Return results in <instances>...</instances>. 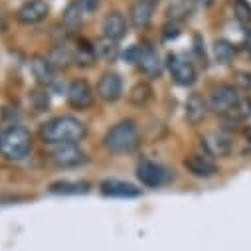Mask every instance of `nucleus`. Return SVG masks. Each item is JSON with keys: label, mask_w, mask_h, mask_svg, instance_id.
<instances>
[{"label": "nucleus", "mask_w": 251, "mask_h": 251, "mask_svg": "<svg viewBox=\"0 0 251 251\" xmlns=\"http://www.w3.org/2000/svg\"><path fill=\"white\" fill-rule=\"evenodd\" d=\"M50 160L59 168H72L85 162V152L75 143H66V145H57L50 152Z\"/></svg>", "instance_id": "39448f33"}, {"label": "nucleus", "mask_w": 251, "mask_h": 251, "mask_svg": "<svg viewBox=\"0 0 251 251\" xmlns=\"http://www.w3.org/2000/svg\"><path fill=\"white\" fill-rule=\"evenodd\" d=\"M245 46L251 50V32H247V36H245Z\"/></svg>", "instance_id": "cd10ccee"}, {"label": "nucleus", "mask_w": 251, "mask_h": 251, "mask_svg": "<svg viewBox=\"0 0 251 251\" xmlns=\"http://www.w3.org/2000/svg\"><path fill=\"white\" fill-rule=\"evenodd\" d=\"M32 74L42 85H51L55 81V72L53 66L50 64L48 57H34L32 59Z\"/></svg>", "instance_id": "f3484780"}, {"label": "nucleus", "mask_w": 251, "mask_h": 251, "mask_svg": "<svg viewBox=\"0 0 251 251\" xmlns=\"http://www.w3.org/2000/svg\"><path fill=\"white\" fill-rule=\"evenodd\" d=\"M40 137L44 143H50V145L77 143L85 137V125L79 119L70 117V115L55 117L40 129Z\"/></svg>", "instance_id": "f257e3e1"}, {"label": "nucleus", "mask_w": 251, "mask_h": 251, "mask_svg": "<svg viewBox=\"0 0 251 251\" xmlns=\"http://www.w3.org/2000/svg\"><path fill=\"white\" fill-rule=\"evenodd\" d=\"M2 28H4V22H2V18H0V32H2Z\"/></svg>", "instance_id": "c756f323"}, {"label": "nucleus", "mask_w": 251, "mask_h": 251, "mask_svg": "<svg viewBox=\"0 0 251 251\" xmlns=\"http://www.w3.org/2000/svg\"><path fill=\"white\" fill-rule=\"evenodd\" d=\"M237 101H239V93L235 87L220 85V87L212 89V93L208 97V109H212L218 115H229L231 109L237 105Z\"/></svg>", "instance_id": "20e7f679"}, {"label": "nucleus", "mask_w": 251, "mask_h": 251, "mask_svg": "<svg viewBox=\"0 0 251 251\" xmlns=\"http://www.w3.org/2000/svg\"><path fill=\"white\" fill-rule=\"evenodd\" d=\"M77 2V6L83 10V14L85 12H93V10H97V6H99V0H75Z\"/></svg>", "instance_id": "a878e982"}, {"label": "nucleus", "mask_w": 251, "mask_h": 251, "mask_svg": "<svg viewBox=\"0 0 251 251\" xmlns=\"http://www.w3.org/2000/svg\"><path fill=\"white\" fill-rule=\"evenodd\" d=\"M48 12H50V6L46 4V0H28V2H24L18 8L16 18L22 24H38L48 18Z\"/></svg>", "instance_id": "1a4fd4ad"}, {"label": "nucleus", "mask_w": 251, "mask_h": 251, "mask_svg": "<svg viewBox=\"0 0 251 251\" xmlns=\"http://www.w3.org/2000/svg\"><path fill=\"white\" fill-rule=\"evenodd\" d=\"M233 119H237V121H241V119H247L249 115H251V101L249 99H239L237 101V105L231 109V113H229Z\"/></svg>", "instance_id": "b1692460"}, {"label": "nucleus", "mask_w": 251, "mask_h": 251, "mask_svg": "<svg viewBox=\"0 0 251 251\" xmlns=\"http://www.w3.org/2000/svg\"><path fill=\"white\" fill-rule=\"evenodd\" d=\"M32 149V135L24 127H10L0 137V152L10 160H22Z\"/></svg>", "instance_id": "7ed1b4c3"}, {"label": "nucleus", "mask_w": 251, "mask_h": 251, "mask_svg": "<svg viewBox=\"0 0 251 251\" xmlns=\"http://www.w3.org/2000/svg\"><path fill=\"white\" fill-rule=\"evenodd\" d=\"M137 61H139L141 72H143L147 77H151V79L160 77V72H162V61H160L158 53H156L152 48L145 46L143 50H139V57H137Z\"/></svg>", "instance_id": "9b49d317"}, {"label": "nucleus", "mask_w": 251, "mask_h": 251, "mask_svg": "<svg viewBox=\"0 0 251 251\" xmlns=\"http://www.w3.org/2000/svg\"><path fill=\"white\" fill-rule=\"evenodd\" d=\"M51 192H61V194H79L87 192V184L83 182H55L50 186Z\"/></svg>", "instance_id": "aec40b11"}, {"label": "nucleus", "mask_w": 251, "mask_h": 251, "mask_svg": "<svg viewBox=\"0 0 251 251\" xmlns=\"http://www.w3.org/2000/svg\"><path fill=\"white\" fill-rule=\"evenodd\" d=\"M139 147V129L133 121H121L105 135V149L115 154H127Z\"/></svg>", "instance_id": "f03ea898"}, {"label": "nucleus", "mask_w": 251, "mask_h": 251, "mask_svg": "<svg viewBox=\"0 0 251 251\" xmlns=\"http://www.w3.org/2000/svg\"><path fill=\"white\" fill-rule=\"evenodd\" d=\"M125 34H127V20L121 12H111L105 16L103 20V36L109 40H121Z\"/></svg>", "instance_id": "2eb2a0df"}, {"label": "nucleus", "mask_w": 251, "mask_h": 251, "mask_svg": "<svg viewBox=\"0 0 251 251\" xmlns=\"http://www.w3.org/2000/svg\"><path fill=\"white\" fill-rule=\"evenodd\" d=\"M237 81L239 83H243V87H251V75L249 74H239V77H237Z\"/></svg>", "instance_id": "bb28decb"}, {"label": "nucleus", "mask_w": 251, "mask_h": 251, "mask_svg": "<svg viewBox=\"0 0 251 251\" xmlns=\"http://www.w3.org/2000/svg\"><path fill=\"white\" fill-rule=\"evenodd\" d=\"M151 87L147 85V83H137L133 89H131V93H129V99H131V103H135V105H145L149 99H151Z\"/></svg>", "instance_id": "5701e85b"}, {"label": "nucleus", "mask_w": 251, "mask_h": 251, "mask_svg": "<svg viewBox=\"0 0 251 251\" xmlns=\"http://www.w3.org/2000/svg\"><path fill=\"white\" fill-rule=\"evenodd\" d=\"M81 18H83V10L77 6V2H74L64 12V26L70 28V30H75L81 24Z\"/></svg>", "instance_id": "412c9836"}, {"label": "nucleus", "mask_w": 251, "mask_h": 251, "mask_svg": "<svg viewBox=\"0 0 251 251\" xmlns=\"http://www.w3.org/2000/svg\"><path fill=\"white\" fill-rule=\"evenodd\" d=\"M68 103L74 109H89L93 103V89L87 81L75 79L68 87Z\"/></svg>", "instance_id": "6e6552de"}, {"label": "nucleus", "mask_w": 251, "mask_h": 251, "mask_svg": "<svg viewBox=\"0 0 251 251\" xmlns=\"http://www.w3.org/2000/svg\"><path fill=\"white\" fill-rule=\"evenodd\" d=\"M202 149L208 156H227L231 152V141L222 133H208L202 137Z\"/></svg>", "instance_id": "9d476101"}, {"label": "nucleus", "mask_w": 251, "mask_h": 251, "mask_svg": "<svg viewBox=\"0 0 251 251\" xmlns=\"http://www.w3.org/2000/svg\"><path fill=\"white\" fill-rule=\"evenodd\" d=\"M249 139H251V131H249Z\"/></svg>", "instance_id": "7c9ffc66"}, {"label": "nucleus", "mask_w": 251, "mask_h": 251, "mask_svg": "<svg viewBox=\"0 0 251 251\" xmlns=\"http://www.w3.org/2000/svg\"><path fill=\"white\" fill-rule=\"evenodd\" d=\"M206 111H208V103L200 95H192L186 101V119H188V123L198 125L206 117Z\"/></svg>", "instance_id": "a211bd4d"}, {"label": "nucleus", "mask_w": 251, "mask_h": 251, "mask_svg": "<svg viewBox=\"0 0 251 251\" xmlns=\"http://www.w3.org/2000/svg\"><path fill=\"white\" fill-rule=\"evenodd\" d=\"M152 14H154V2L152 0H137L131 8V22L135 28L143 30L151 24L152 20Z\"/></svg>", "instance_id": "4468645a"}, {"label": "nucleus", "mask_w": 251, "mask_h": 251, "mask_svg": "<svg viewBox=\"0 0 251 251\" xmlns=\"http://www.w3.org/2000/svg\"><path fill=\"white\" fill-rule=\"evenodd\" d=\"M184 166H186L188 172L198 176V178H210L218 170L216 164L208 156H204V154H190V156H186L184 158Z\"/></svg>", "instance_id": "ddd939ff"}, {"label": "nucleus", "mask_w": 251, "mask_h": 251, "mask_svg": "<svg viewBox=\"0 0 251 251\" xmlns=\"http://www.w3.org/2000/svg\"><path fill=\"white\" fill-rule=\"evenodd\" d=\"M95 51L101 59H107V61H113L119 53V48H117V42L115 40H109V38H103L101 42H97L95 46Z\"/></svg>", "instance_id": "6ab92c4d"}, {"label": "nucleus", "mask_w": 251, "mask_h": 251, "mask_svg": "<svg viewBox=\"0 0 251 251\" xmlns=\"http://www.w3.org/2000/svg\"><path fill=\"white\" fill-rule=\"evenodd\" d=\"M101 192L105 196H115V198H135L141 194L139 188H135L129 182H121V180H107L101 184Z\"/></svg>", "instance_id": "dca6fc26"}, {"label": "nucleus", "mask_w": 251, "mask_h": 251, "mask_svg": "<svg viewBox=\"0 0 251 251\" xmlns=\"http://www.w3.org/2000/svg\"><path fill=\"white\" fill-rule=\"evenodd\" d=\"M235 14H237V18H239L241 22H247V20H251V8H249L245 2H241V0H237Z\"/></svg>", "instance_id": "393cba45"}, {"label": "nucleus", "mask_w": 251, "mask_h": 251, "mask_svg": "<svg viewBox=\"0 0 251 251\" xmlns=\"http://www.w3.org/2000/svg\"><path fill=\"white\" fill-rule=\"evenodd\" d=\"M97 93L103 101L115 103L123 93V81L117 74H103L97 83Z\"/></svg>", "instance_id": "f8f14e48"}, {"label": "nucleus", "mask_w": 251, "mask_h": 251, "mask_svg": "<svg viewBox=\"0 0 251 251\" xmlns=\"http://www.w3.org/2000/svg\"><path fill=\"white\" fill-rule=\"evenodd\" d=\"M137 176H139V180L145 186H151V188L162 186L168 180L166 168L160 166V164H156V162H152V160H141L137 164Z\"/></svg>", "instance_id": "0eeeda50"}, {"label": "nucleus", "mask_w": 251, "mask_h": 251, "mask_svg": "<svg viewBox=\"0 0 251 251\" xmlns=\"http://www.w3.org/2000/svg\"><path fill=\"white\" fill-rule=\"evenodd\" d=\"M214 53H216L220 64H229V61L233 59V55H235V48L227 40H220L214 46Z\"/></svg>", "instance_id": "4be33fe9"}, {"label": "nucleus", "mask_w": 251, "mask_h": 251, "mask_svg": "<svg viewBox=\"0 0 251 251\" xmlns=\"http://www.w3.org/2000/svg\"><path fill=\"white\" fill-rule=\"evenodd\" d=\"M196 2H200V4H204V6H208V4L212 2V0H196Z\"/></svg>", "instance_id": "c85d7f7f"}, {"label": "nucleus", "mask_w": 251, "mask_h": 251, "mask_svg": "<svg viewBox=\"0 0 251 251\" xmlns=\"http://www.w3.org/2000/svg\"><path fill=\"white\" fill-rule=\"evenodd\" d=\"M168 70L172 79L178 85H192L196 81V70L192 66V61H188L182 55H176V53L168 55Z\"/></svg>", "instance_id": "423d86ee"}]
</instances>
